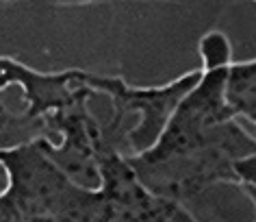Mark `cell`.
I'll use <instances>...</instances> for the list:
<instances>
[{"label": "cell", "instance_id": "cell-1", "mask_svg": "<svg viewBox=\"0 0 256 222\" xmlns=\"http://www.w3.org/2000/svg\"><path fill=\"white\" fill-rule=\"evenodd\" d=\"M200 77L170 113L154 144L124 161L156 198L187 207L217 185L236 187L254 207V131L224 100L232 46L226 33L200 40Z\"/></svg>", "mask_w": 256, "mask_h": 222}, {"label": "cell", "instance_id": "cell-2", "mask_svg": "<svg viewBox=\"0 0 256 222\" xmlns=\"http://www.w3.org/2000/svg\"><path fill=\"white\" fill-rule=\"evenodd\" d=\"M92 72H40L14 57L0 55V150L50 139V122L74 105L94 98ZM4 172L0 170V192Z\"/></svg>", "mask_w": 256, "mask_h": 222}, {"label": "cell", "instance_id": "cell-4", "mask_svg": "<svg viewBox=\"0 0 256 222\" xmlns=\"http://www.w3.org/2000/svg\"><path fill=\"white\" fill-rule=\"evenodd\" d=\"M0 222H4V218H2V213H0Z\"/></svg>", "mask_w": 256, "mask_h": 222}, {"label": "cell", "instance_id": "cell-3", "mask_svg": "<svg viewBox=\"0 0 256 222\" xmlns=\"http://www.w3.org/2000/svg\"><path fill=\"white\" fill-rule=\"evenodd\" d=\"M256 63L254 59L248 61H230L226 70V83H224V100L236 113V118L252 124L256 120Z\"/></svg>", "mask_w": 256, "mask_h": 222}]
</instances>
